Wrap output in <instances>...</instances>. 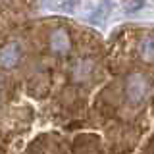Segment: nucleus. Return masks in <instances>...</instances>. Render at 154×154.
<instances>
[{
    "label": "nucleus",
    "instance_id": "1",
    "mask_svg": "<svg viewBox=\"0 0 154 154\" xmlns=\"http://www.w3.org/2000/svg\"><path fill=\"white\" fill-rule=\"evenodd\" d=\"M148 89H150V81L148 77L141 73V71H133V73L127 75L125 79V96L131 104H141L144 100V96L148 94Z\"/></svg>",
    "mask_w": 154,
    "mask_h": 154
},
{
    "label": "nucleus",
    "instance_id": "2",
    "mask_svg": "<svg viewBox=\"0 0 154 154\" xmlns=\"http://www.w3.org/2000/svg\"><path fill=\"white\" fill-rule=\"evenodd\" d=\"M139 54L144 62H154V35H144L139 42Z\"/></svg>",
    "mask_w": 154,
    "mask_h": 154
}]
</instances>
